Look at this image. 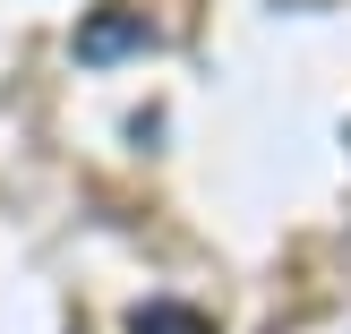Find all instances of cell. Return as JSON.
I'll return each mask as SVG.
<instances>
[{
  "instance_id": "cell-1",
  "label": "cell",
  "mask_w": 351,
  "mask_h": 334,
  "mask_svg": "<svg viewBox=\"0 0 351 334\" xmlns=\"http://www.w3.org/2000/svg\"><path fill=\"white\" fill-rule=\"evenodd\" d=\"M146 43H154L146 9H95L77 26V60H120V51H146Z\"/></svg>"
},
{
  "instance_id": "cell-2",
  "label": "cell",
  "mask_w": 351,
  "mask_h": 334,
  "mask_svg": "<svg viewBox=\"0 0 351 334\" xmlns=\"http://www.w3.org/2000/svg\"><path fill=\"white\" fill-rule=\"evenodd\" d=\"M129 334H215V326H206L197 309H180V300H146L129 318Z\"/></svg>"
}]
</instances>
